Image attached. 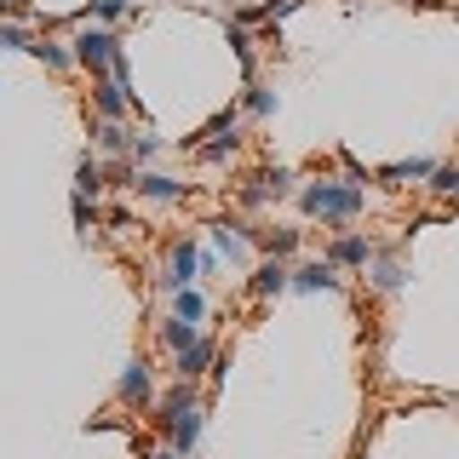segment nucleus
I'll return each instance as SVG.
<instances>
[{
  "instance_id": "nucleus-16",
  "label": "nucleus",
  "mask_w": 459,
  "mask_h": 459,
  "mask_svg": "<svg viewBox=\"0 0 459 459\" xmlns=\"http://www.w3.org/2000/svg\"><path fill=\"white\" fill-rule=\"evenodd\" d=\"M161 339L172 344V351H190V344H195L201 333H195V322H178V316H172V322L161 327Z\"/></svg>"
},
{
  "instance_id": "nucleus-7",
  "label": "nucleus",
  "mask_w": 459,
  "mask_h": 459,
  "mask_svg": "<svg viewBox=\"0 0 459 459\" xmlns=\"http://www.w3.org/2000/svg\"><path fill=\"white\" fill-rule=\"evenodd\" d=\"M287 287H293V270H287L281 258H264V264L253 270V299H276Z\"/></svg>"
},
{
  "instance_id": "nucleus-20",
  "label": "nucleus",
  "mask_w": 459,
  "mask_h": 459,
  "mask_svg": "<svg viewBox=\"0 0 459 459\" xmlns=\"http://www.w3.org/2000/svg\"><path fill=\"white\" fill-rule=\"evenodd\" d=\"M258 184H264V195H287V190H293V172H287V167H276V172H258Z\"/></svg>"
},
{
  "instance_id": "nucleus-4",
  "label": "nucleus",
  "mask_w": 459,
  "mask_h": 459,
  "mask_svg": "<svg viewBox=\"0 0 459 459\" xmlns=\"http://www.w3.org/2000/svg\"><path fill=\"white\" fill-rule=\"evenodd\" d=\"M212 247H219L230 264H247V258H253V247H247V224H241V219H219V224H212Z\"/></svg>"
},
{
  "instance_id": "nucleus-11",
  "label": "nucleus",
  "mask_w": 459,
  "mask_h": 459,
  "mask_svg": "<svg viewBox=\"0 0 459 459\" xmlns=\"http://www.w3.org/2000/svg\"><path fill=\"white\" fill-rule=\"evenodd\" d=\"M327 258H333V264H368V258H373V247H368L362 236H339Z\"/></svg>"
},
{
  "instance_id": "nucleus-26",
  "label": "nucleus",
  "mask_w": 459,
  "mask_h": 459,
  "mask_svg": "<svg viewBox=\"0 0 459 459\" xmlns=\"http://www.w3.org/2000/svg\"><path fill=\"white\" fill-rule=\"evenodd\" d=\"M155 150H161V138H155V133H143L138 143H133V161L143 167V161H155Z\"/></svg>"
},
{
  "instance_id": "nucleus-18",
  "label": "nucleus",
  "mask_w": 459,
  "mask_h": 459,
  "mask_svg": "<svg viewBox=\"0 0 459 459\" xmlns=\"http://www.w3.org/2000/svg\"><path fill=\"white\" fill-rule=\"evenodd\" d=\"M230 47L241 57V75H253V40H247V23H230Z\"/></svg>"
},
{
  "instance_id": "nucleus-8",
  "label": "nucleus",
  "mask_w": 459,
  "mask_h": 459,
  "mask_svg": "<svg viewBox=\"0 0 459 459\" xmlns=\"http://www.w3.org/2000/svg\"><path fill=\"white\" fill-rule=\"evenodd\" d=\"M150 362H143V356H133V362H126V373H121V402H138V408H150Z\"/></svg>"
},
{
  "instance_id": "nucleus-12",
  "label": "nucleus",
  "mask_w": 459,
  "mask_h": 459,
  "mask_svg": "<svg viewBox=\"0 0 459 459\" xmlns=\"http://www.w3.org/2000/svg\"><path fill=\"white\" fill-rule=\"evenodd\" d=\"M379 178H437V161H425V155H413V161H391V167H379Z\"/></svg>"
},
{
  "instance_id": "nucleus-2",
  "label": "nucleus",
  "mask_w": 459,
  "mask_h": 459,
  "mask_svg": "<svg viewBox=\"0 0 459 459\" xmlns=\"http://www.w3.org/2000/svg\"><path fill=\"white\" fill-rule=\"evenodd\" d=\"M75 64L92 69V75H104V69L121 64V52H115V35H109V29H92V23L81 29V35H75Z\"/></svg>"
},
{
  "instance_id": "nucleus-29",
  "label": "nucleus",
  "mask_w": 459,
  "mask_h": 459,
  "mask_svg": "<svg viewBox=\"0 0 459 459\" xmlns=\"http://www.w3.org/2000/svg\"><path fill=\"white\" fill-rule=\"evenodd\" d=\"M150 459H184V454H178V448H172V442H167V448H155Z\"/></svg>"
},
{
  "instance_id": "nucleus-5",
  "label": "nucleus",
  "mask_w": 459,
  "mask_h": 459,
  "mask_svg": "<svg viewBox=\"0 0 459 459\" xmlns=\"http://www.w3.org/2000/svg\"><path fill=\"white\" fill-rule=\"evenodd\" d=\"M92 104H98V115H104V121H121V115H126V81H121V75H98Z\"/></svg>"
},
{
  "instance_id": "nucleus-27",
  "label": "nucleus",
  "mask_w": 459,
  "mask_h": 459,
  "mask_svg": "<svg viewBox=\"0 0 459 459\" xmlns=\"http://www.w3.org/2000/svg\"><path fill=\"white\" fill-rule=\"evenodd\" d=\"M230 155H236V138H224V143H207V150H201V161H230Z\"/></svg>"
},
{
  "instance_id": "nucleus-17",
  "label": "nucleus",
  "mask_w": 459,
  "mask_h": 459,
  "mask_svg": "<svg viewBox=\"0 0 459 459\" xmlns=\"http://www.w3.org/2000/svg\"><path fill=\"white\" fill-rule=\"evenodd\" d=\"M98 184H104V167H98L92 155H81V167H75V195H92Z\"/></svg>"
},
{
  "instance_id": "nucleus-13",
  "label": "nucleus",
  "mask_w": 459,
  "mask_h": 459,
  "mask_svg": "<svg viewBox=\"0 0 459 459\" xmlns=\"http://www.w3.org/2000/svg\"><path fill=\"white\" fill-rule=\"evenodd\" d=\"M402 281H408V270H402L396 258H373V287H379V293H396Z\"/></svg>"
},
{
  "instance_id": "nucleus-15",
  "label": "nucleus",
  "mask_w": 459,
  "mask_h": 459,
  "mask_svg": "<svg viewBox=\"0 0 459 459\" xmlns=\"http://www.w3.org/2000/svg\"><path fill=\"white\" fill-rule=\"evenodd\" d=\"M133 143H138V138H126L115 121H104V126H98V150H104V155H133Z\"/></svg>"
},
{
  "instance_id": "nucleus-21",
  "label": "nucleus",
  "mask_w": 459,
  "mask_h": 459,
  "mask_svg": "<svg viewBox=\"0 0 459 459\" xmlns=\"http://www.w3.org/2000/svg\"><path fill=\"white\" fill-rule=\"evenodd\" d=\"M126 6H133V0H92V18L98 23H115V18H126Z\"/></svg>"
},
{
  "instance_id": "nucleus-19",
  "label": "nucleus",
  "mask_w": 459,
  "mask_h": 459,
  "mask_svg": "<svg viewBox=\"0 0 459 459\" xmlns=\"http://www.w3.org/2000/svg\"><path fill=\"white\" fill-rule=\"evenodd\" d=\"M35 57H47L52 69H69V64H75V52H64V40H35Z\"/></svg>"
},
{
  "instance_id": "nucleus-3",
  "label": "nucleus",
  "mask_w": 459,
  "mask_h": 459,
  "mask_svg": "<svg viewBox=\"0 0 459 459\" xmlns=\"http://www.w3.org/2000/svg\"><path fill=\"white\" fill-rule=\"evenodd\" d=\"M195 270H201V253H195V241L184 236V241H172L167 247V276H161V287H172V293H184V287L195 281Z\"/></svg>"
},
{
  "instance_id": "nucleus-24",
  "label": "nucleus",
  "mask_w": 459,
  "mask_h": 459,
  "mask_svg": "<svg viewBox=\"0 0 459 459\" xmlns=\"http://www.w3.org/2000/svg\"><path fill=\"white\" fill-rule=\"evenodd\" d=\"M430 190H437V195H459V167H437Z\"/></svg>"
},
{
  "instance_id": "nucleus-6",
  "label": "nucleus",
  "mask_w": 459,
  "mask_h": 459,
  "mask_svg": "<svg viewBox=\"0 0 459 459\" xmlns=\"http://www.w3.org/2000/svg\"><path fill=\"white\" fill-rule=\"evenodd\" d=\"M293 287L299 293H333L339 276H333V258H310V264L293 270Z\"/></svg>"
},
{
  "instance_id": "nucleus-10",
  "label": "nucleus",
  "mask_w": 459,
  "mask_h": 459,
  "mask_svg": "<svg viewBox=\"0 0 459 459\" xmlns=\"http://www.w3.org/2000/svg\"><path fill=\"white\" fill-rule=\"evenodd\" d=\"M207 368H212V339H195L190 351H178V379H195Z\"/></svg>"
},
{
  "instance_id": "nucleus-9",
  "label": "nucleus",
  "mask_w": 459,
  "mask_h": 459,
  "mask_svg": "<svg viewBox=\"0 0 459 459\" xmlns=\"http://www.w3.org/2000/svg\"><path fill=\"white\" fill-rule=\"evenodd\" d=\"M138 195H150V201H161V207H167V201L184 195V184L178 178H161V172H138Z\"/></svg>"
},
{
  "instance_id": "nucleus-28",
  "label": "nucleus",
  "mask_w": 459,
  "mask_h": 459,
  "mask_svg": "<svg viewBox=\"0 0 459 459\" xmlns=\"http://www.w3.org/2000/svg\"><path fill=\"white\" fill-rule=\"evenodd\" d=\"M92 219H98V207H86V195H75V224L86 230V224H92Z\"/></svg>"
},
{
  "instance_id": "nucleus-1",
  "label": "nucleus",
  "mask_w": 459,
  "mask_h": 459,
  "mask_svg": "<svg viewBox=\"0 0 459 459\" xmlns=\"http://www.w3.org/2000/svg\"><path fill=\"white\" fill-rule=\"evenodd\" d=\"M299 201H305V212H310V219H327V224H351L356 219V212H362V184H351V178H316L310 184V190L305 195H299Z\"/></svg>"
},
{
  "instance_id": "nucleus-22",
  "label": "nucleus",
  "mask_w": 459,
  "mask_h": 459,
  "mask_svg": "<svg viewBox=\"0 0 459 459\" xmlns=\"http://www.w3.org/2000/svg\"><path fill=\"white\" fill-rule=\"evenodd\" d=\"M247 109H253V115H276V92H264V86H247Z\"/></svg>"
},
{
  "instance_id": "nucleus-25",
  "label": "nucleus",
  "mask_w": 459,
  "mask_h": 459,
  "mask_svg": "<svg viewBox=\"0 0 459 459\" xmlns=\"http://www.w3.org/2000/svg\"><path fill=\"white\" fill-rule=\"evenodd\" d=\"M0 40H6L12 52H35V47L23 40V23H18V18H6V29H0Z\"/></svg>"
},
{
  "instance_id": "nucleus-14",
  "label": "nucleus",
  "mask_w": 459,
  "mask_h": 459,
  "mask_svg": "<svg viewBox=\"0 0 459 459\" xmlns=\"http://www.w3.org/2000/svg\"><path fill=\"white\" fill-rule=\"evenodd\" d=\"M172 316H178V322H201V316H207V299H201L195 287H184V293H172Z\"/></svg>"
},
{
  "instance_id": "nucleus-23",
  "label": "nucleus",
  "mask_w": 459,
  "mask_h": 459,
  "mask_svg": "<svg viewBox=\"0 0 459 459\" xmlns=\"http://www.w3.org/2000/svg\"><path fill=\"white\" fill-rule=\"evenodd\" d=\"M264 247H270V258H287L299 247V230H281V236H264Z\"/></svg>"
}]
</instances>
